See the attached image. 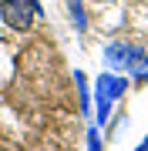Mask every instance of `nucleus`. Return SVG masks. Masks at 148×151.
<instances>
[{"label":"nucleus","instance_id":"nucleus-1","mask_svg":"<svg viewBox=\"0 0 148 151\" xmlns=\"http://www.w3.org/2000/svg\"><path fill=\"white\" fill-rule=\"evenodd\" d=\"M37 14H40L37 0H4V4H0V17H4V24L14 27V30H30L34 20H37Z\"/></svg>","mask_w":148,"mask_h":151},{"label":"nucleus","instance_id":"nucleus-2","mask_svg":"<svg viewBox=\"0 0 148 151\" xmlns=\"http://www.w3.org/2000/svg\"><path fill=\"white\" fill-rule=\"evenodd\" d=\"M125 91H128V77H121V74H101L98 77V124L101 128L108 124L111 104H115Z\"/></svg>","mask_w":148,"mask_h":151},{"label":"nucleus","instance_id":"nucleus-3","mask_svg":"<svg viewBox=\"0 0 148 151\" xmlns=\"http://www.w3.org/2000/svg\"><path fill=\"white\" fill-rule=\"evenodd\" d=\"M142 54V47H135V44H125V40H115L104 47V60H108L111 70H128L131 67V60Z\"/></svg>","mask_w":148,"mask_h":151},{"label":"nucleus","instance_id":"nucleus-4","mask_svg":"<svg viewBox=\"0 0 148 151\" xmlns=\"http://www.w3.org/2000/svg\"><path fill=\"white\" fill-rule=\"evenodd\" d=\"M128 74H131L135 77V81H148V54H145V50H142V54H138L135 60H131V67H128Z\"/></svg>","mask_w":148,"mask_h":151},{"label":"nucleus","instance_id":"nucleus-5","mask_svg":"<svg viewBox=\"0 0 148 151\" xmlns=\"http://www.w3.org/2000/svg\"><path fill=\"white\" fill-rule=\"evenodd\" d=\"M67 7H71V20H74L77 34H84V27H88V20H84V4L81 0H67Z\"/></svg>","mask_w":148,"mask_h":151},{"label":"nucleus","instance_id":"nucleus-6","mask_svg":"<svg viewBox=\"0 0 148 151\" xmlns=\"http://www.w3.org/2000/svg\"><path fill=\"white\" fill-rule=\"evenodd\" d=\"M74 81H77V94H81V111H88L91 101H88V84H84V74H81V70H74Z\"/></svg>","mask_w":148,"mask_h":151},{"label":"nucleus","instance_id":"nucleus-7","mask_svg":"<svg viewBox=\"0 0 148 151\" xmlns=\"http://www.w3.org/2000/svg\"><path fill=\"white\" fill-rule=\"evenodd\" d=\"M135 151H148V138H145V141H142V145H138Z\"/></svg>","mask_w":148,"mask_h":151}]
</instances>
